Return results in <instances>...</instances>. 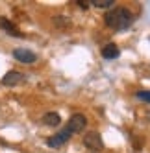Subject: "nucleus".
Instances as JSON below:
<instances>
[{
    "label": "nucleus",
    "instance_id": "obj_13",
    "mask_svg": "<svg viewBox=\"0 0 150 153\" xmlns=\"http://www.w3.org/2000/svg\"><path fill=\"white\" fill-rule=\"evenodd\" d=\"M76 4H78L80 7H83V9H85V7H87V6H89V2H87V0H78V2H76Z\"/></svg>",
    "mask_w": 150,
    "mask_h": 153
},
{
    "label": "nucleus",
    "instance_id": "obj_4",
    "mask_svg": "<svg viewBox=\"0 0 150 153\" xmlns=\"http://www.w3.org/2000/svg\"><path fill=\"white\" fill-rule=\"evenodd\" d=\"M13 57L17 61H20V63H24V65H32V63L37 61V56L28 48H15L13 50Z\"/></svg>",
    "mask_w": 150,
    "mask_h": 153
},
{
    "label": "nucleus",
    "instance_id": "obj_2",
    "mask_svg": "<svg viewBox=\"0 0 150 153\" xmlns=\"http://www.w3.org/2000/svg\"><path fill=\"white\" fill-rule=\"evenodd\" d=\"M85 126H87V118H85L82 113H76V114H72V116L69 118L67 129L74 135V133H82V131L85 129Z\"/></svg>",
    "mask_w": 150,
    "mask_h": 153
},
{
    "label": "nucleus",
    "instance_id": "obj_12",
    "mask_svg": "<svg viewBox=\"0 0 150 153\" xmlns=\"http://www.w3.org/2000/svg\"><path fill=\"white\" fill-rule=\"evenodd\" d=\"M139 100H143V102H146V103H150V91H139L137 94H135Z\"/></svg>",
    "mask_w": 150,
    "mask_h": 153
},
{
    "label": "nucleus",
    "instance_id": "obj_6",
    "mask_svg": "<svg viewBox=\"0 0 150 153\" xmlns=\"http://www.w3.org/2000/svg\"><path fill=\"white\" fill-rule=\"evenodd\" d=\"M24 74H20V72H17V70H9L4 78H2V85H6V87H17V85H20V83H24Z\"/></svg>",
    "mask_w": 150,
    "mask_h": 153
},
{
    "label": "nucleus",
    "instance_id": "obj_8",
    "mask_svg": "<svg viewBox=\"0 0 150 153\" xmlns=\"http://www.w3.org/2000/svg\"><path fill=\"white\" fill-rule=\"evenodd\" d=\"M119 53H121V50L117 45H106L102 48V57L104 59H115V57H119Z\"/></svg>",
    "mask_w": 150,
    "mask_h": 153
},
{
    "label": "nucleus",
    "instance_id": "obj_3",
    "mask_svg": "<svg viewBox=\"0 0 150 153\" xmlns=\"http://www.w3.org/2000/svg\"><path fill=\"white\" fill-rule=\"evenodd\" d=\"M83 146L91 149V151H100L104 148V142H102V137L98 133H94V131H91V133H87L83 137Z\"/></svg>",
    "mask_w": 150,
    "mask_h": 153
},
{
    "label": "nucleus",
    "instance_id": "obj_11",
    "mask_svg": "<svg viewBox=\"0 0 150 153\" xmlns=\"http://www.w3.org/2000/svg\"><path fill=\"white\" fill-rule=\"evenodd\" d=\"M54 24H56V26H59V28H67V26H70L69 19H67V17H61V15L54 17Z\"/></svg>",
    "mask_w": 150,
    "mask_h": 153
},
{
    "label": "nucleus",
    "instance_id": "obj_7",
    "mask_svg": "<svg viewBox=\"0 0 150 153\" xmlns=\"http://www.w3.org/2000/svg\"><path fill=\"white\" fill-rule=\"evenodd\" d=\"M0 28H2L6 33H9L11 37H22V33L19 31V28L11 22V20H8L6 17H0Z\"/></svg>",
    "mask_w": 150,
    "mask_h": 153
},
{
    "label": "nucleus",
    "instance_id": "obj_10",
    "mask_svg": "<svg viewBox=\"0 0 150 153\" xmlns=\"http://www.w3.org/2000/svg\"><path fill=\"white\" fill-rule=\"evenodd\" d=\"M89 4H93L96 7H111L115 2H113V0H91Z\"/></svg>",
    "mask_w": 150,
    "mask_h": 153
},
{
    "label": "nucleus",
    "instance_id": "obj_1",
    "mask_svg": "<svg viewBox=\"0 0 150 153\" xmlns=\"http://www.w3.org/2000/svg\"><path fill=\"white\" fill-rule=\"evenodd\" d=\"M104 20H106V26L108 28L122 31V30H128L134 24V15H132L130 9H126V7H113L106 13Z\"/></svg>",
    "mask_w": 150,
    "mask_h": 153
},
{
    "label": "nucleus",
    "instance_id": "obj_5",
    "mask_svg": "<svg viewBox=\"0 0 150 153\" xmlns=\"http://www.w3.org/2000/svg\"><path fill=\"white\" fill-rule=\"evenodd\" d=\"M70 137H72V133H70V131L65 127V129H61L59 133H56L54 137H50V138L46 140V144H48L50 148H59V146L65 144V142H67Z\"/></svg>",
    "mask_w": 150,
    "mask_h": 153
},
{
    "label": "nucleus",
    "instance_id": "obj_9",
    "mask_svg": "<svg viewBox=\"0 0 150 153\" xmlns=\"http://www.w3.org/2000/svg\"><path fill=\"white\" fill-rule=\"evenodd\" d=\"M43 124L50 126V127H56V126L61 124V116L58 113H46L45 116H43Z\"/></svg>",
    "mask_w": 150,
    "mask_h": 153
}]
</instances>
